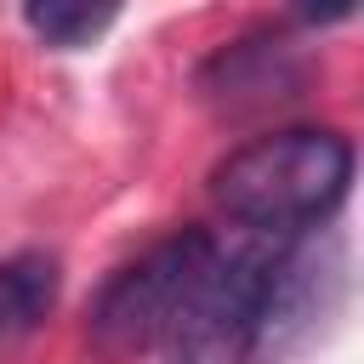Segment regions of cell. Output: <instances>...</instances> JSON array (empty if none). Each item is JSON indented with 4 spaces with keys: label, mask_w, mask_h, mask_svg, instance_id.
I'll return each mask as SVG.
<instances>
[{
    "label": "cell",
    "mask_w": 364,
    "mask_h": 364,
    "mask_svg": "<svg viewBox=\"0 0 364 364\" xmlns=\"http://www.w3.org/2000/svg\"><path fill=\"white\" fill-rule=\"evenodd\" d=\"M347 188H353V142L318 125L250 136L210 171L216 210L250 233H279V239L330 222Z\"/></svg>",
    "instance_id": "6da1fadb"
},
{
    "label": "cell",
    "mask_w": 364,
    "mask_h": 364,
    "mask_svg": "<svg viewBox=\"0 0 364 364\" xmlns=\"http://www.w3.org/2000/svg\"><path fill=\"white\" fill-rule=\"evenodd\" d=\"M210 256H216V233L176 228V233L154 239L136 262L114 267L85 313V347L102 364H131V358L154 353Z\"/></svg>",
    "instance_id": "7a4b0ae2"
},
{
    "label": "cell",
    "mask_w": 364,
    "mask_h": 364,
    "mask_svg": "<svg viewBox=\"0 0 364 364\" xmlns=\"http://www.w3.org/2000/svg\"><path fill=\"white\" fill-rule=\"evenodd\" d=\"M262 290H267V256L216 245V256L182 296L165 341L154 347L159 364H256Z\"/></svg>",
    "instance_id": "3957f363"
},
{
    "label": "cell",
    "mask_w": 364,
    "mask_h": 364,
    "mask_svg": "<svg viewBox=\"0 0 364 364\" xmlns=\"http://www.w3.org/2000/svg\"><path fill=\"white\" fill-rule=\"evenodd\" d=\"M347 262L336 239H301L290 233L279 256H267V290H262V336L256 358H284L318 336V324L341 307Z\"/></svg>",
    "instance_id": "277c9868"
},
{
    "label": "cell",
    "mask_w": 364,
    "mask_h": 364,
    "mask_svg": "<svg viewBox=\"0 0 364 364\" xmlns=\"http://www.w3.org/2000/svg\"><path fill=\"white\" fill-rule=\"evenodd\" d=\"M301 91V63L284 34H245L199 68V97L222 119H250Z\"/></svg>",
    "instance_id": "5b68a950"
},
{
    "label": "cell",
    "mask_w": 364,
    "mask_h": 364,
    "mask_svg": "<svg viewBox=\"0 0 364 364\" xmlns=\"http://www.w3.org/2000/svg\"><path fill=\"white\" fill-rule=\"evenodd\" d=\"M63 290V267L46 250H17L0 262V353H11L17 341H28Z\"/></svg>",
    "instance_id": "8992f818"
},
{
    "label": "cell",
    "mask_w": 364,
    "mask_h": 364,
    "mask_svg": "<svg viewBox=\"0 0 364 364\" xmlns=\"http://www.w3.org/2000/svg\"><path fill=\"white\" fill-rule=\"evenodd\" d=\"M119 11H125V0H23V23L57 51H80V46L102 40Z\"/></svg>",
    "instance_id": "52a82bcc"
},
{
    "label": "cell",
    "mask_w": 364,
    "mask_h": 364,
    "mask_svg": "<svg viewBox=\"0 0 364 364\" xmlns=\"http://www.w3.org/2000/svg\"><path fill=\"white\" fill-rule=\"evenodd\" d=\"M353 6H358V0H296V17L313 23V28H330V23L353 17Z\"/></svg>",
    "instance_id": "ba28073f"
}]
</instances>
